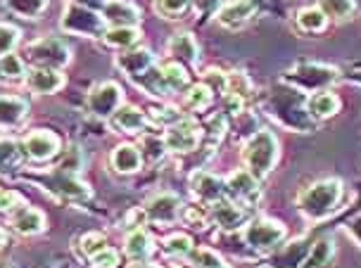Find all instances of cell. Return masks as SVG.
Segmentation results:
<instances>
[{"label": "cell", "mask_w": 361, "mask_h": 268, "mask_svg": "<svg viewBox=\"0 0 361 268\" xmlns=\"http://www.w3.org/2000/svg\"><path fill=\"white\" fill-rule=\"evenodd\" d=\"M343 181H338V178H321V181H314L302 190L298 197V207L305 219L324 221L331 214H335V209L343 204Z\"/></svg>", "instance_id": "obj_1"}, {"label": "cell", "mask_w": 361, "mask_h": 268, "mask_svg": "<svg viewBox=\"0 0 361 268\" xmlns=\"http://www.w3.org/2000/svg\"><path fill=\"white\" fill-rule=\"evenodd\" d=\"M31 181H36L41 188L48 190L50 195L60 197L64 202L72 204H86L90 200V188L81 181L79 176L72 171L55 167L50 171H41V176H29Z\"/></svg>", "instance_id": "obj_2"}, {"label": "cell", "mask_w": 361, "mask_h": 268, "mask_svg": "<svg viewBox=\"0 0 361 268\" xmlns=\"http://www.w3.org/2000/svg\"><path fill=\"white\" fill-rule=\"evenodd\" d=\"M279 159V140L271 131H257L243 148V162L257 178H264Z\"/></svg>", "instance_id": "obj_3"}, {"label": "cell", "mask_w": 361, "mask_h": 268, "mask_svg": "<svg viewBox=\"0 0 361 268\" xmlns=\"http://www.w3.org/2000/svg\"><path fill=\"white\" fill-rule=\"evenodd\" d=\"M340 72L331 65H321V62H307L302 60L295 67L286 72V81L293 86L302 88V91H324V88L333 86L338 81Z\"/></svg>", "instance_id": "obj_4"}, {"label": "cell", "mask_w": 361, "mask_h": 268, "mask_svg": "<svg viewBox=\"0 0 361 268\" xmlns=\"http://www.w3.org/2000/svg\"><path fill=\"white\" fill-rule=\"evenodd\" d=\"M62 31L74 36H102L107 31V22L102 17L100 10L86 8V5H76V3H67L62 15Z\"/></svg>", "instance_id": "obj_5"}, {"label": "cell", "mask_w": 361, "mask_h": 268, "mask_svg": "<svg viewBox=\"0 0 361 268\" xmlns=\"http://www.w3.org/2000/svg\"><path fill=\"white\" fill-rule=\"evenodd\" d=\"M283 238H286V228L279 221L267 219V216H257L250 223H245V242L257 254L276 252Z\"/></svg>", "instance_id": "obj_6"}, {"label": "cell", "mask_w": 361, "mask_h": 268, "mask_svg": "<svg viewBox=\"0 0 361 268\" xmlns=\"http://www.w3.org/2000/svg\"><path fill=\"white\" fill-rule=\"evenodd\" d=\"M271 112L276 114V119L279 121L290 126V129H295V131H307L309 129L307 100L298 93L276 91L274 98H271Z\"/></svg>", "instance_id": "obj_7"}, {"label": "cell", "mask_w": 361, "mask_h": 268, "mask_svg": "<svg viewBox=\"0 0 361 268\" xmlns=\"http://www.w3.org/2000/svg\"><path fill=\"white\" fill-rule=\"evenodd\" d=\"M27 57L31 62H36V67H55L62 69L72 60V50L60 38H38V41L27 46Z\"/></svg>", "instance_id": "obj_8"}, {"label": "cell", "mask_w": 361, "mask_h": 268, "mask_svg": "<svg viewBox=\"0 0 361 268\" xmlns=\"http://www.w3.org/2000/svg\"><path fill=\"white\" fill-rule=\"evenodd\" d=\"M121 88L114 81H102L88 91V110L98 119H109L121 107Z\"/></svg>", "instance_id": "obj_9"}, {"label": "cell", "mask_w": 361, "mask_h": 268, "mask_svg": "<svg viewBox=\"0 0 361 268\" xmlns=\"http://www.w3.org/2000/svg\"><path fill=\"white\" fill-rule=\"evenodd\" d=\"M164 143L166 150L173 152V155H188V152L195 150L200 143V129L192 117H183L178 124L169 126L164 133Z\"/></svg>", "instance_id": "obj_10"}, {"label": "cell", "mask_w": 361, "mask_h": 268, "mask_svg": "<svg viewBox=\"0 0 361 268\" xmlns=\"http://www.w3.org/2000/svg\"><path fill=\"white\" fill-rule=\"evenodd\" d=\"M22 150L31 162H50V159L60 157V138L53 131H31L22 140Z\"/></svg>", "instance_id": "obj_11"}, {"label": "cell", "mask_w": 361, "mask_h": 268, "mask_svg": "<svg viewBox=\"0 0 361 268\" xmlns=\"http://www.w3.org/2000/svg\"><path fill=\"white\" fill-rule=\"evenodd\" d=\"M226 195H231L245 207L257 204V200H259V178L247 169L235 171V174L226 178Z\"/></svg>", "instance_id": "obj_12"}, {"label": "cell", "mask_w": 361, "mask_h": 268, "mask_svg": "<svg viewBox=\"0 0 361 268\" xmlns=\"http://www.w3.org/2000/svg\"><path fill=\"white\" fill-rule=\"evenodd\" d=\"M212 221L216 223L221 231H235V228H240L247 223V212H245V207L233 197H221V200H216L212 204Z\"/></svg>", "instance_id": "obj_13"}, {"label": "cell", "mask_w": 361, "mask_h": 268, "mask_svg": "<svg viewBox=\"0 0 361 268\" xmlns=\"http://www.w3.org/2000/svg\"><path fill=\"white\" fill-rule=\"evenodd\" d=\"M143 209L147 214V221H152V223H171L183 212L178 195H173V193H157V195L147 197Z\"/></svg>", "instance_id": "obj_14"}, {"label": "cell", "mask_w": 361, "mask_h": 268, "mask_svg": "<svg viewBox=\"0 0 361 268\" xmlns=\"http://www.w3.org/2000/svg\"><path fill=\"white\" fill-rule=\"evenodd\" d=\"M259 3L257 0H233L228 5H221L216 12V22L226 29H240L257 15Z\"/></svg>", "instance_id": "obj_15"}, {"label": "cell", "mask_w": 361, "mask_h": 268, "mask_svg": "<svg viewBox=\"0 0 361 268\" xmlns=\"http://www.w3.org/2000/svg\"><path fill=\"white\" fill-rule=\"evenodd\" d=\"M64 86V74L55 67H34L27 74V88L36 95H53Z\"/></svg>", "instance_id": "obj_16"}, {"label": "cell", "mask_w": 361, "mask_h": 268, "mask_svg": "<svg viewBox=\"0 0 361 268\" xmlns=\"http://www.w3.org/2000/svg\"><path fill=\"white\" fill-rule=\"evenodd\" d=\"M190 188L197 200L204 204H214L216 200L226 197V181L214 174H209V171H197V174L190 178Z\"/></svg>", "instance_id": "obj_17"}, {"label": "cell", "mask_w": 361, "mask_h": 268, "mask_svg": "<svg viewBox=\"0 0 361 268\" xmlns=\"http://www.w3.org/2000/svg\"><path fill=\"white\" fill-rule=\"evenodd\" d=\"M102 17H105L107 27H138L140 12L128 0H107L102 5Z\"/></svg>", "instance_id": "obj_18"}, {"label": "cell", "mask_w": 361, "mask_h": 268, "mask_svg": "<svg viewBox=\"0 0 361 268\" xmlns=\"http://www.w3.org/2000/svg\"><path fill=\"white\" fill-rule=\"evenodd\" d=\"M109 167L121 176H131L143 167V152L131 143H121L112 150V155H109Z\"/></svg>", "instance_id": "obj_19"}, {"label": "cell", "mask_w": 361, "mask_h": 268, "mask_svg": "<svg viewBox=\"0 0 361 268\" xmlns=\"http://www.w3.org/2000/svg\"><path fill=\"white\" fill-rule=\"evenodd\" d=\"M117 65L126 76L135 79V76H140L150 67H154V55L143 46H133L128 50H121V55L117 57Z\"/></svg>", "instance_id": "obj_20"}, {"label": "cell", "mask_w": 361, "mask_h": 268, "mask_svg": "<svg viewBox=\"0 0 361 268\" xmlns=\"http://www.w3.org/2000/svg\"><path fill=\"white\" fill-rule=\"evenodd\" d=\"M124 252L133 264H147L154 254V240L152 235L143 231V228H135L126 235L124 240Z\"/></svg>", "instance_id": "obj_21"}, {"label": "cell", "mask_w": 361, "mask_h": 268, "mask_svg": "<svg viewBox=\"0 0 361 268\" xmlns=\"http://www.w3.org/2000/svg\"><path fill=\"white\" fill-rule=\"evenodd\" d=\"M112 121V129L119 133H126V136H133V133H140L147 126V117L138 107L133 105H121L117 112L109 117Z\"/></svg>", "instance_id": "obj_22"}, {"label": "cell", "mask_w": 361, "mask_h": 268, "mask_svg": "<svg viewBox=\"0 0 361 268\" xmlns=\"http://www.w3.org/2000/svg\"><path fill=\"white\" fill-rule=\"evenodd\" d=\"M169 55L176 62H180V65L195 67L197 57H200V50H197V43H195V38H192V34H188V31H180V34L171 36Z\"/></svg>", "instance_id": "obj_23"}, {"label": "cell", "mask_w": 361, "mask_h": 268, "mask_svg": "<svg viewBox=\"0 0 361 268\" xmlns=\"http://www.w3.org/2000/svg\"><path fill=\"white\" fill-rule=\"evenodd\" d=\"M10 228L17 235H36L45 228V216L38 209L22 207L19 212L10 216Z\"/></svg>", "instance_id": "obj_24"}, {"label": "cell", "mask_w": 361, "mask_h": 268, "mask_svg": "<svg viewBox=\"0 0 361 268\" xmlns=\"http://www.w3.org/2000/svg\"><path fill=\"white\" fill-rule=\"evenodd\" d=\"M340 110V100L338 95H333L328 88L324 91H316L314 95H309L307 100V112L312 119H331Z\"/></svg>", "instance_id": "obj_25"}, {"label": "cell", "mask_w": 361, "mask_h": 268, "mask_svg": "<svg viewBox=\"0 0 361 268\" xmlns=\"http://www.w3.org/2000/svg\"><path fill=\"white\" fill-rule=\"evenodd\" d=\"M159 72H162L166 93L188 91V72H185L180 62H176V60L164 62V65H159Z\"/></svg>", "instance_id": "obj_26"}, {"label": "cell", "mask_w": 361, "mask_h": 268, "mask_svg": "<svg viewBox=\"0 0 361 268\" xmlns=\"http://www.w3.org/2000/svg\"><path fill=\"white\" fill-rule=\"evenodd\" d=\"M102 41H105L109 48L128 50V48L138 46L140 31L135 27H109L105 34H102Z\"/></svg>", "instance_id": "obj_27"}, {"label": "cell", "mask_w": 361, "mask_h": 268, "mask_svg": "<svg viewBox=\"0 0 361 268\" xmlns=\"http://www.w3.org/2000/svg\"><path fill=\"white\" fill-rule=\"evenodd\" d=\"M29 112V105L19 95H3V129H15L22 124Z\"/></svg>", "instance_id": "obj_28"}, {"label": "cell", "mask_w": 361, "mask_h": 268, "mask_svg": "<svg viewBox=\"0 0 361 268\" xmlns=\"http://www.w3.org/2000/svg\"><path fill=\"white\" fill-rule=\"evenodd\" d=\"M212 98H214V91H212L209 86L195 84V86H188V91H185L183 105L188 112H202L212 105Z\"/></svg>", "instance_id": "obj_29"}, {"label": "cell", "mask_w": 361, "mask_h": 268, "mask_svg": "<svg viewBox=\"0 0 361 268\" xmlns=\"http://www.w3.org/2000/svg\"><path fill=\"white\" fill-rule=\"evenodd\" d=\"M162 247H164L166 257H173V259H188V254L195 250V245H192V238H190V235H185V233L166 235Z\"/></svg>", "instance_id": "obj_30"}, {"label": "cell", "mask_w": 361, "mask_h": 268, "mask_svg": "<svg viewBox=\"0 0 361 268\" xmlns=\"http://www.w3.org/2000/svg\"><path fill=\"white\" fill-rule=\"evenodd\" d=\"M333 254H335V247H333V240L331 238H321L316 245L309 247L307 257L302 264L305 266H326L333 261Z\"/></svg>", "instance_id": "obj_31"}, {"label": "cell", "mask_w": 361, "mask_h": 268, "mask_svg": "<svg viewBox=\"0 0 361 268\" xmlns=\"http://www.w3.org/2000/svg\"><path fill=\"white\" fill-rule=\"evenodd\" d=\"M328 24V17L324 15V10L321 8H305L300 10L298 15V27L302 31H307V34H319V31H324Z\"/></svg>", "instance_id": "obj_32"}, {"label": "cell", "mask_w": 361, "mask_h": 268, "mask_svg": "<svg viewBox=\"0 0 361 268\" xmlns=\"http://www.w3.org/2000/svg\"><path fill=\"white\" fill-rule=\"evenodd\" d=\"M8 8L22 19H36L41 17L45 8H48V0H5Z\"/></svg>", "instance_id": "obj_33"}, {"label": "cell", "mask_w": 361, "mask_h": 268, "mask_svg": "<svg viewBox=\"0 0 361 268\" xmlns=\"http://www.w3.org/2000/svg\"><path fill=\"white\" fill-rule=\"evenodd\" d=\"M140 152H143V159H147L150 164H157L162 162L164 155L169 150H166V143H164V136L162 138H154V136H143L138 143Z\"/></svg>", "instance_id": "obj_34"}, {"label": "cell", "mask_w": 361, "mask_h": 268, "mask_svg": "<svg viewBox=\"0 0 361 268\" xmlns=\"http://www.w3.org/2000/svg\"><path fill=\"white\" fill-rule=\"evenodd\" d=\"M192 0H154V12L162 19H178L188 12Z\"/></svg>", "instance_id": "obj_35"}, {"label": "cell", "mask_w": 361, "mask_h": 268, "mask_svg": "<svg viewBox=\"0 0 361 268\" xmlns=\"http://www.w3.org/2000/svg\"><path fill=\"white\" fill-rule=\"evenodd\" d=\"M319 8L328 19H347L354 12V0H321Z\"/></svg>", "instance_id": "obj_36"}, {"label": "cell", "mask_w": 361, "mask_h": 268, "mask_svg": "<svg viewBox=\"0 0 361 268\" xmlns=\"http://www.w3.org/2000/svg\"><path fill=\"white\" fill-rule=\"evenodd\" d=\"M150 119H152V124L166 126V129H169V126L178 124L183 117H180V112L171 105H152L150 107Z\"/></svg>", "instance_id": "obj_37"}, {"label": "cell", "mask_w": 361, "mask_h": 268, "mask_svg": "<svg viewBox=\"0 0 361 268\" xmlns=\"http://www.w3.org/2000/svg\"><path fill=\"white\" fill-rule=\"evenodd\" d=\"M57 167L72 171V174H79L83 169V152L79 145H69V148L60 155V159H57Z\"/></svg>", "instance_id": "obj_38"}, {"label": "cell", "mask_w": 361, "mask_h": 268, "mask_svg": "<svg viewBox=\"0 0 361 268\" xmlns=\"http://www.w3.org/2000/svg\"><path fill=\"white\" fill-rule=\"evenodd\" d=\"M188 261L195 266H226L221 254H216L214 250H209V247H197V250H192L188 254Z\"/></svg>", "instance_id": "obj_39"}, {"label": "cell", "mask_w": 361, "mask_h": 268, "mask_svg": "<svg viewBox=\"0 0 361 268\" xmlns=\"http://www.w3.org/2000/svg\"><path fill=\"white\" fill-rule=\"evenodd\" d=\"M79 247H81L83 257L90 259L93 254H98L102 247H107V238L102 233H98V231L86 233V235H81V238H79Z\"/></svg>", "instance_id": "obj_40"}, {"label": "cell", "mask_w": 361, "mask_h": 268, "mask_svg": "<svg viewBox=\"0 0 361 268\" xmlns=\"http://www.w3.org/2000/svg\"><path fill=\"white\" fill-rule=\"evenodd\" d=\"M27 67H24V60L17 53H3V76L5 79H22Z\"/></svg>", "instance_id": "obj_41"}, {"label": "cell", "mask_w": 361, "mask_h": 268, "mask_svg": "<svg viewBox=\"0 0 361 268\" xmlns=\"http://www.w3.org/2000/svg\"><path fill=\"white\" fill-rule=\"evenodd\" d=\"M22 143H17V140L12 138H5L3 140V167L5 171H10L12 167H17L19 162H22Z\"/></svg>", "instance_id": "obj_42"}, {"label": "cell", "mask_w": 361, "mask_h": 268, "mask_svg": "<svg viewBox=\"0 0 361 268\" xmlns=\"http://www.w3.org/2000/svg\"><path fill=\"white\" fill-rule=\"evenodd\" d=\"M180 216H183V221L188 223V226H192V228H204L212 221V212H207V209H202V207H197V204H192V207H185Z\"/></svg>", "instance_id": "obj_43"}, {"label": "cell", "mask_w": 361, "mask_h": 268, "mask_svg": "<svg viewBox=\"0 0 361 268\" xmlns=\"http://www.w3.org/2000/svg\"><path fill=\"white\" fill-rule=\"evenodd\" d=\"M0 50L3 53H15V48L19 46V41H22V31H19L15 24H3V31H0Z\"/></svg>", "instance_id": "obj_44"}, {"label": "cell", "mask_w": 361, "mask_h": 268, "mask_svg": "<svg viewBox=\"0 0 361 268\" xmlns=\"http://www.w3.org/2000/svg\"><path fill=\"white\" fill-rule=\"evenodd\" d=\"M226 93H235V95H240V98L247 100L250 93H252V84H250L247 76H243L238 72L228 74V86H226Z\"/></svg>", "instance_id": "obj_45"}, {"label": "cell", "mask_w": 361, "mask_h": 268, "mask_svg": "<svg viewBox=\"0 0 361 268\" xmlns=\"http://www.w3.org/2000/svg\"><path fill=\"white\" fill-rule=\"evenodd\" d=\"M202 84L209 86L214 93H226V86H228V74H221L219 69H207L202 74Z\"/></svg>", "instance_id": "obj_46"}, {"label": "cell", "mask_w": 361, "mask_h": 268, "mask_svg": "<svg viewBox=\"0 0 361 268\" xmlns=\"http://www.w3.org/2000/svg\"><path fill=\"white\" fill-rule=\"evenodd\" d=\"M0 207H3L5 216H12L15 212L24 207V197L15 193V190H3V197H0Z\"/></svg>", "instance_id": "obj_47"}, {"label": "cell", "mask_w": 361, "mask_h": 268, "mask_svg": "<svg viewBox=\"0 0 361 268\" xmlns=\"http://www.w3.org/2000/svg\"><path fill=\"white\" fill-rule=\"evenodd\" d=\"M90 264L98 266V268H112L119 264V254H117V250H112V247H102L98 254L90 257Z\"/></svg>", "instance_id": "obj_48"}, {"label": "cell", "mask_w": 361, "mask_h": 268, "mask_svg": "<svg viewBox=\"0 0 361 268\" xmlns=\"http://www.w3.org/2000/svg\"><path fill=\"white\" fill-rule=\"evenodd\" d=\"M145 221H147L145 209H131V212L126 214V219L121 221V228H124L126 233H131V231H135V228H143Z\"/></svg>", "instance_id": "obj_49"}, {"label": "cell", "mask_w": 361, "mask_h": 268, "mask_svg": "<svg viewBox=\"0 0 361 268\" xmlns=\"http://www.w3.org/2000/svg\"><path fill=\"white\" fill-rule=\"evenodd\" d=\"M192 8H195L200 15H216L221 10V0H192Z\"/></svg>", "instance_id": "obj_50"}, {"label": "cell", "mask_w": 361, "mask_h": 268, "mask_svg": "<svg viewBox=\"0 0 361 268\" xmlns=\"http://www.w3.org/2000/svg\"><path fill=\"white\" fill-rule=\"evenodd\" d=\"M347 231H350L352 238L361 245V216H357V219H352L350 223H347Z\"/></svg>", "instance_id": "obj_51"}, {"label": "cell", "mask_w": 361, "mask_h": 268, "mask_svg": "<svg viewBox=\"0 0 361 268\" xmlns=\"http://www.w3.org/2000/svg\"><path fill=\"white\" fill-rule=\"evenodd\" d=\"M69 3H76V5H86V8H93V10H102V5L107 0H69Z\"/></svg>", "instance_id": "obj_52"}, {"label": "cell", "mask_w": 361, "mask_h": 268, "mask_svg": "<svg viewBox=\"0 0 361 268\" xmlns=\"http://www.w3.org/2000/svg\"><path fill=\"white\" fill-rule=\"evenodd\" d=\"M354 81H359V84H361V72H359V74H354Z\"/></svg>", "instance_id": "obj_53"}]
</instances>
